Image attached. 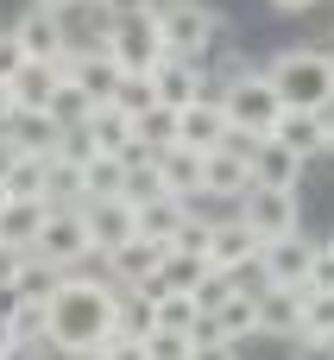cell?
Wrapping results in <instances>:
<instances>
[{"mask_svg":"<svg viewBox=\"0 0 334 360\" xmlns=\"http://www.w3.org/2000/svg\"><path fill=\"white\" fill-rule=\"evenodd\" d=\"M309 285H265L259 291V335H297V304Z\"/></svg>","mask_w":334,"mask_h":360,"instance_id":"cell-23","label":"cell"},{"mask_svg":"<svg viewBox=\"0 0 334 360\" xmlns=\"http://www.w3.org/2000/svg\"><path fill=\"white\" fill-rule=\"evenodd\" d=\"M152 165H158L164 196H183V202H196V196H202V152H189V146H158V152H152Z\"/></svg>","mask_w":334,"mask_h":360,"instance_id":"cell-15","label":"cell"},{"mask_svg":"<svg viewBox=\"0 0 334 360\" xmlns=\"http://www.w3.org/2000/svg\"><path fill=\"white\" fill-rule=\"evenodd\" d=\"M328 57H334V44H328Z\"/></svg>","mask_w":334,"mask_h":360,"instance_id":"cell-46","label":"cell"},{"mask_svg":"<svg viewBox=\"0 0 334 360\" xmlns=\"http://www.w3.org/2000/svg\"><path fill=\"white\" fill-rule=\"evenodd\" d=\"M290 360H334V335H290Z\"/></svg>","mask_w":334,"mask_h":360,"instance_id":"cell-39","label":"cell"},{"mask_svg":"<svg viewBox=\"0 0 334 360\" xmlns=\"http://www.w3.org/2000/svg\"><path fill=\"white\" fill-rule=\"evenodd\" d=\"M0 202H6V196H0Z\"/></svg>","mask_w":334,"mask_h":360,"instance_id":"cell-47","label":"cell"},{"mask_svg":"<svg viewBox=\"0 0 334 360\" xmlns=\"http://www.w3.org/2000/svg\"><path fill=\"white\" fill-rule=\"evenodd\" d=\"M120 196L139 209V202H152V196H164V184H158V165L145 158V165H126V177H120Z\"/></svg>","mask_w":334,"mask_h":360,"instance_id":"cell-33","label":"cell"},{"mask_svg":"<svg viewBox=\"0 0 334 360\" xmlns=\"http://www.w3.org/2000/svg\"><path fill=\"white\" fill-rule=\"evenodd\" d=\"M82 228H88V247L95 259H107L114 247H126L139 228H133V202L126 196H88L82 202Z\"/></svg>","mask_w":334,"mask_h":360,"instance_id":"cell-10","label":"cell"},{"mask_svg":"<svg viewBox=\"0 0 334 360\" xmlns=\"http://www.w3.org/2000/svg\"><path fill=\"white\" fill-rule=\"evenodd\" d=\"M44 215H51V202H44V196H6V202H0V240L32 253V240H38Z\"/></svg>","mask_w":334,"mask_h":360,"instance_id":"cell-20","label":"cell"},{"mask_svg":"<svg viewBox=\"0 0 334 360\" xmlns=\"http://www.w3.org/2000/svg\"><path fill=\"white\" fill-rule=\"evenodd\" d=\"M177 146H189V152H215V146H227L221 95H202V101H189V108L177 114Z\"/></svg>","mask_w":334,"mask_h":360,"instance_id":"cell-14","label":"cell"},{"mask_svg":"<svg viewBox=\"0 0 334 360\" xmlns=\"http://www.w3.org/2000/svg\"><path fill=\"white\" fill-rule=\"evenodd\" d=\"M120 177H126L120 158H88L82 165V196H120Z\"/></svg>","mask_w":334,"mask_h":360,"instance_id":"cell-32","label":"cell"},{"mask_svg":"<svg viewBox=\"0 0 334 360\" xmlns=\"http://www.w3.org/2000/svg\"><path fill=\"white\" fill-rule=\"evenodd\" d=\"M63 146V127L44 114V108H13L0 120V152H19V158H51Z\"/></svg>","mask_w":334,"mask_h":360,"instance_id":"cell-8","label":"cell"},{"mask_svg":"<svg viewBox=\"0 0 334 360\" xmlns=\"http://www.w3.org/2000/svg\"><path fill=\"white\" fill-rule=\"evenodd\" d=\"M221 114H227V139L259 146V139H272V133H278L284 101H278V89L265 82V70H240V76L221 89Z\"/></svg>","mask_w":334,"mask_h":360,"instance_id":"cell-2","label":"cell"},{"mask_svg":"<svg viewBox=\"0 0 334 360\" xmlns=\"http://www.w3.org/2000/svg\"><path fill=\"white\" fill-rule=\"evenodd\" d=\"M183 215H189V202H183V196H152V202H139V209H133V228H139L145 240L171 247V240H177V228H183Z\"/></svg>","mask_w":334,"mask_h":360,"instance_id":"cell-22","label":"cell"},{"mask_svg":"<svg viewBox=\"0 0 334 360\" xmlns=\"http://www.w3.org/2000/svg\"><path fill=\"white\" fill-rule=\"evenodd\" d=\"M196 323H202V304H196V291H158V297H152V329L196 335Z\"/></svg>","mask_w":334,"mask_h":360,"instance_id":"cell-25","label":"cell"},{"mask_svg":"<svg viewBox=\"0 0 334 360\" xmlns=\"http://www.w3.org/2000/svg\"><path fill=\"white\" fill-rule=\"evenodd\" d=\"M32 259H44V266H57V272H69V266L95 259L88 228H82V209H51V215H44V228H38V240H32Z\"/></svg>","mask_w":334,"mask_h":360,"instance_id":"cell-5","label":"cell"},{"mask_svg":"<svg viewBox=\"0 0 334 360\" xmlns=\"http://www.w3.org/2000/svg\"><path fill=\"white\" fill-rule=\"evenodd\" d=\"M19 63H25V51H19V38H13V25H0V82H6V76H13Z\"/></svg>","mask_w":334,"mask_h":360,"instance_id":"cell-40","label":"cell"},{"mask_svg":"<svg viewBox=\"0 0 334 360\" xmlns=\"http://www.w3.org/2000/svg\"><path fill=\"white\" fill-rule=\"evenodd\" d=\"M189 335H177V329H152L145 335V360H189Z\"/></svg>","mask_w":334,"mask_h":360,"instance_id":"cell-34","label":"cell"},{"mask_svg":"<svg viewBox=\"0 0 334 360\" xmlns=\"http://www.w3.org/2000/svg\"><path fill=\"white\" fill-rule=\"evenodd\" d=\"M44 114H51V120H57V127H63V133H69V127H82V120H88V114H95V108H88V95H82V89H76V82H63V89H57V95H51V108H44Z\"/></svg>","mask_w":334,"mask_h":360,"instance_id":"cell-31","label":"cell"},{"mask_svg":"<svg viewBox=\"0 0 334 360\" xmlns=\"http://www.w3.org/2000/svg\"><path fill=\"white\" fill-rule=\"evenodd\" d=\"M259 259V234L234 215V221H215V234H208V266L215 272H240V266H253Z\"/></svg>","mask_w":334,"mask_h":360,"instance_id":"cell-17","label":"cell"},{"mask_svg":"<svg viewBox=\"0 0 334 360\" xmlns=\"http://www.w3.org/2000/svg\"><path fill=\"white\" fill-rule=\"evenodd\" d=\"M189 360H240V348H234V342H196Z\"/></svg>","mask_w":334,"mask_h":360,"instance_id":"cell-41","label":"cell"},{"mask_svg":"<svg viewBox=\"0 0 334 360\" xmlns=\"http://www.w3.org/2000/svg\"><path fill=\"white\" fill-rule=\"evenodd\" d=\"M246 158H253V184L297 190V177H303V158H297L290 146H278V139H259V146H246Z\"/></svg>","mask_w":334,"mask_h":360,"instance_id":"cell-19","label":"cell"},{"mask_svg":"<svg viewBox=\"0 0 334 360\" xmlns=\"http://www.w3.org/2000/svg\"><path fill=\"white\" fill-rule=\"evenodd\" d=\"M272 6H284V13H303V6H316V0H272Z\"/></svg>","mask_w":334,"mask_h":360,"instance_id":"cell-44","label":"cell"},{"mask_svg":"<svg viewBox=\"0 0 334 360\" xmlns=\"http://www.w3.org/2000/svg\"><path fill=\"white\" fill-rule=\"evenodd\" d=\"M32 6H38V13H69L76 0H32Z\"/></svg>","mask_w":334,"mask_h":360,"instance_id":"cell-43","label":"cell"},{"mask_svg":"<svg viewBox=\"0 0 334 360\" xmlns=\"http://www.w3.org/2000/svg\"><path fill=\"white\" fill-rule=\"evenodd\" d=\"M309 253H316V240H303V234L259 240V272H265V285H309Z\"/></svg>","mask_w":334,"mask_h":360,"instance_id":"cell-11","label":"cell"},{"mask_svg":"<svg viewBox=\"0 0 334 360\" xmlns=\"http://www.w3.org/2000/svg\"><path fill=\"white\" fill-rule=\"evenodd\" d=\"M13 38H19V51H25V57H38V63H63V57L76 51V44H69V32H63V19H57V13H38V6L13 25Z\"/></svg>","mask_w":334,"mask_h":360,"instance_id":"cell-13","label":"cell"},{"mask_svg":"<svg viewBox=\"0 0 334 360\" xmlns=\"http://www.w3.org/2000/svg\"><path fill=\"white\" fill-rule=\"evenodd\" d=\"M158 259H164V247H158V240H145V234H133L126 247H114V253H107V272H114L126 291H139V285L158 272Z\"/></svg>","mask_w":334,"mask_h":360,"instance_id":"cell-21","label":"cell"},{"mask_svg":"<svg viewBox=\"0 0 334 360\" xmlns=\"http://www.w3.org/2000/svg\"><path fill=\"white\" fill-rule=\"evenodd\" d=\"M0 196H44V158L0 152Z\"/></svg>","mask_w":334,"mask_h":360,"instance_id":"cell-26","label":"cell"},{"mask_svg":"<svg viewBox=\"0 0 334 360\" xmlns=\"http://www.w3.org/2000/svg\"><path fill=\"white\" fill-rule=\"evenodd\" d=\"M265 82L278 89L284 108H309V114L334 108V57L328 51H278Z\"/></svg>","mask_w":334,"mask_h":360,"instance_id":"cell-3","label":"cell"},{"mask_svg":"<svg viewBox=\"0 0 334 360\" xmlns=\"http://www.w3.org/2000/svg\"><path fill=\"white\" fill-rule=\"evenodd\" d=\"M158 32H164V51L171 57H202L221 32V19L202 6V0H171V13H158Z\"/></svg>","mask_w":334,"mask_h":360,"instance_id":"cell-6","label":"cell"},{"mask_svg":"<svg viewBox=\"0 0 334 360\" xmlns=\"http://www.w3.org/2000/svg\"><path fill=\"white\" fill-rule=\"evenodd\" d=\"M6 114H13V95H6V82H0V120H6Z\"/></svg>","mask_w":334,"mask_h":360,"instance_id":"cell-45","label":"cell"},{"mask_svg":"<svg viewBox=\"0 0 334 360\" xmlns=\"http://www.w3.org/2000/svg\"><path fill=\"white\" fill-rule=\"evenodd\" d=\"M240 221H246L259 240L297 234V190H272V184H253V190L240 196Z\"/></svg>","mask_w":334,"mask_h":360,"instance_id":"cell-7","label":"cell"},{"mask_svg":"<svg viewBox=\"0 0 334 360\" xmlns=\"http://www.w3.org/2000/svg\"><path fill=\"white\" fill-rule=\"evenodd\" d=\"M309 291H334V240L309 253Z\"/></svg>","mask_w":334,"mask_h":360,"instance_id":"cell-37","label":"cell"},{"mask_svg":"<svg viewBox=\"0 0 334 360\" xmlns=\"http://www.w3.org/2000/svg\"><path fill=\"white\" fill-rule=\"evenodd\" d=\"M246 190H253V158H246V146H240V139H227V146L202 152V196L240 202Z\"/></svg>","mask_w":334,"mask_h":360,"instance_id":"cell-9","label":"cell"},{"mask_svg":"<svg viewBox=\"0 0 334 360\" xmlns=\"http://www.w3.org/2000/svg\"><path fill=\"white\" fill-rule=\"evenodd\" d=\"M25 259H32L25 247H6V240H0V291H13V285H19V272H25Z\"/></svg>","mask_w":334,"mask_h":360,"instance_id":"cell-38","label":"cell"},{"mask_svg":"<svg viewBox=\"0 0 334 360\" xmlns=\"http://www.w3.org/2000/svg\"><path fill=\"white\" fill-rule=\"evenodd\" d=\"M114 108H120L126 120H139L145 108H158V89H152V76H120V89H114Z\"/></svg>","mask_w":334,"mask_h":360,"instance_id":"cell-30","label":"cell"},{"mask_svg":"<svg viewBox=\"0 0 334 360\" xmlns=\"http://www.w3.org/2000/svg\"><path fill=\"white\" fill-rule=\"evenodd\" d=\"M63 278H69V272H57V266H44V259H25V272H19L13 297H38V304H51Z\"/></svg>","mask_w":334,"mask_h":360,"instance_id":"cell-29","label":"cell"},{"mask_svg":"<svg viewBox=\"0 0 334 360\" xmlns=\"http://www.w3.org/2000/svg\"><path fill=\"white\" fill-rule=\"evenodd\" d=\"M44 329H51V304H38V297H13V310H6V323H0V335H6V342H32V348H51V342H44Z\"/></svg>","mask_w":334,"mask_h":360,"instance_id":"cell-24","label":"cell"},{"mask_svg":"<svg viewBox=\"0 0 334 360\" xmlns=\"http://www.w3.org/2000/svg\"><path fill=\"white\" fill-rule=\"evenodd\" d=\"M208 234H215V221H208V215H196V209H189V215H183V228H177V240H171V247H183V253H202V259H208Z\"/></svg>","mask_w":334,"mask_h":360,"instance_id":"cell-35","label":"cell"},{"mask_svg":"<svg viewBox=\"0 0 334 360\" xmlns=\"http://www.w3.org/2000/svg\"><path fill=\"white\" fill-rule=\"evenodd\" d=\"M133 139H139L145 152H158V146H177V108H145V114L133 120Z\"/></svg>","mask_w":334,"mask_h":360,"instance_id":"cell-27","label":"cell"},{"mask_svg":"<svg viewBox=\"0 0 334 360\" xmlns=\"http://www.w3.org/2000/svg\"><path fill=\"white\" fill-rule=\"evenodd\" d=\"M297 335H334V291H303V304H297Z\"/></svg>","mask_w":334,"mask_h":360,"instance_id":"cell-28","label":"cell"},{"mask_svg":"<svg viewBox=\"0 0 334 360\" xmlns=\"http://www.w3.org/2000/svg\"><path fill=\"white\" fill-rule=\"evenodd\" d=\"M101 51H107L126 76H152V70L164 63V32H158V13H145V6H120V13L107 19Z\"/></svg>","mask_w":334,"mask_h":360,"instance_id":"cell-4","label":"cell"},{"mask_svg":"<svg viewBox=\"0 0 334 360\" xmlns=\"http://www.w3.org/2000/svg\"><path fill=\"white\" fill-rule=\"evenodd\" d=\"M63 89V70L57 63H38V57H25L13 76H6V95H13V108H51V95Z\"/></svg>","mask_w":334,"mask_h":360,"instance_id":"cell-18","label":"cell"},{"mask_svg":"<svg viewBox=\"0 0 334 360\" xmlns=\"http://www.w3.org/2000/svg\"><path fill=\"white\" fill-rule=\"evenodd\" d=\"M88 360H145V335H107Z\"/></svg>","mask_w":334,"mask_h":360,"instance_id":"cell-36","label":"cell"},{"mask_svg":"<svg viewBox=\"0 0 334 360\" xmlns=\"http://www.w3.org/2000/svg\"><path fill=\"white\" fill-rule=\"evenodd\" d=\"M272 139H278V146H290V152L309 165V158H322V152H328V120H322V114H309V108H284Z\"/></svg>","mask_w":334,"mask_h":360,"instance_id":"cell-16","label":"cell"},{"mask_svg":"<svg viewBox=\"0 0 334 360\" xmlns=\"http://www.w3.org/2000/svg\"><path fill=\"white\" fill-rule=\"evenodd\" d=\"M114 304H120V291H114L107 278H63L57 297H51V329H44V342H51L57 354H69V360H88L107 335H114Z\"/></svg>","mask_w":334,"mask_h":360,"instance_id":"cell-1","label":"cell"},{"mask_svg":"<svg viewBox=\"0 0 334 360\" xmlns=\"http://www.w3.org/2000/svg\"><path fill=\"white\" fill-rule=\"evenodd\" d=\"M0 360H38V348H32V342H6V335H0Z\"/></svg>","mask_w":334,"mask_h":360,"instance_id":"cell-42","label":"cell"},{"mask_svg":"<svg viewBox=\"0 0 334 360\" xmlns=\"http://www.w3.org/2000/svg\"><path fill=\"white\" fill-rule=\"evenodd\" d=\"M152 89H158V108H189V101H202L208 95V76L196 70V57H171L164 51V63L152 70Z\"/></svg>","mask_w":334,"mask_h":360,"instance_id":"cell-12","label":"cell"}]
</instances>
